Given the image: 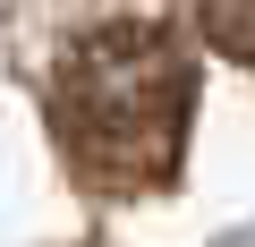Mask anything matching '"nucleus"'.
Returning a JSON list of instances; mask_svg holds the SVG:
<instances>
[{"label":"nucleus","mask_w":255,"mask_h":247,"mask_svg":"<svg viewBox=\"0 0 255 247\" xmlns=\"http://www.w3.org/2000/svg\"><path fill=\"white\" fill-rule=\"evenodd\" d=\"M51 145L94 196H153L187 162L196 128V51L153 17H111L77 34L43 94Z\"/></svg>","instance_id":"f257e3e1"},{"label":"nucleus","mask_w":255,"mask_h":247,"mask_svg":"<svg viewBox=\"0 0 255 247\" xmlns=\"http://www.w3.org/2000/svg\"><path fill=\"white\" fill-rule=\"evenodd\" d=\"M204 9V34L238 60V68H255V0H196Z\"/></svg>","instance_id":"f03ea898"}]
</instances>
